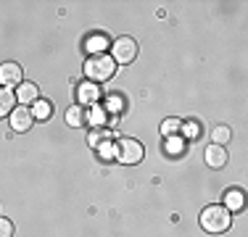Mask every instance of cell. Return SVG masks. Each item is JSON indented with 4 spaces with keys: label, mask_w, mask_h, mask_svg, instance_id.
<instances>
[{
    "label": "cell",
    "mask_w": 248,
    "mask_h": 237,
    "mask_svg": "<svg viewBox=\"0 0 248 237\" xmlns=\"http://www.w3.org/2000/svg\"><path fill=\"white\" fill-rule=\"evenodd\" d=\"M201 227L206 229V232H227L230 227H232V213H230L224 206H209V208H203L201 213Z\"/></svg>",
    "instance_id": "6da1fadb"
},
{
    "label": "cell",
    "mask_w": 248,
    "mask_h": 237,
    "mask_svg": "<svg viewBox=\"0 0 248 237\" xmlns=\"http://www.w3.org/2000/svg\"><path fill=\"white\" fill-rule=\"evenodd\" d=\"M116 71V63L108 53H98V56H90L85 61V76L90 82H106L111 79Z\"/></svg>",
    "instance_id": "7a4b0ae2"
},
{
    "label": "cell",
    "mask_w": 248,
    "mask_h": 237,
    "mask_svg": "<svg viewBox=\"0 0 248 237\" xmlns=\"http://www.w3.org/2000/svg\"><path fill=\"white\" fill-rule=\"evenodd\" d=\"M114 153H116V161L124 163V166H135V163H140L143 161V145H140L138 140H132V137H122L119 142H116V148H114Z\"/></svg>",
    "instance_id": "3957f363"
},
{
    "label": "cell",
    "mask_w": 248,
    "mask_h": 237,
    "mask_svg": "<svg viewBox=\"0 0 248 237\" xmlns=\"http://www.w3.org/2000/svg\"><path fill=\"white\" fill-rule=\"evenodd\" d=\"M111 50H114V56H111V58H114V63L116 61H119V63H132L135 56H138V43H135L132 37H119Z\"/></svg>",
    "instance_id": "277c9868"
},
{
    "label": "cell",
    "mask_w": 248,
    "mask_h": 237,
    "mask_svg": "<svg viewBox=\"0 0 248 237\" xmlns=\"http://www.w3.org/2000/svg\"><path fill=\"white\" fill-rule=\"evenodd\" d=\"M34 124V116H32V108L27 105H19V108L11 111V129L14 132H29Z\"/></svg>",
    "instance_id": "5b68a950"
},
{
    "label": "cell",
    "mask_w": 248,
    "mask_h": 237,
    "mask_svg": "<svg viewBox=\"0 0 248 237\" xmlns=\"http://www.w3.org/2000/svg\"><path fill=\"white\" fill-rule=\"evenodd\" d=\"M0 85L3 87L21 85V66L19 63H3L0 66Z\"/></svg>",
    "instance_id": "8992f818"
},
{
    "label": "cell",
    "mask_w": 248,
    "mask_h": 237,
    "mask_svg": "<svg viewBox=\"0 0 248 237\" xmlns=\"http://www.w3.org/2000/svg\"><path fill=\"white\" fill-rule=\"evenodd\" d=\"M206 163H209L211 169H222V166L227 163V150H224L222 145H209L206 148Z\"/></svg>",
    "instance_id": "52a82bcc"
},
{
    "label": "cell",
    "mask_w": 248,
    "mask_h": 237,
    "mask_svg": "<svg viewBox=\"0 0 248 237\" xmlns=\"http://www.w3.org/2000/svg\"><path fill=\"white\" fill-rule=\"evenodd\" d=\"M37 98H40V92H37V85H32V82H21V85H19V90H16V100H19L21 105H27V103H34Z\"/></svg>",
    "instance_id": "ba28073f"
},
{
    "label": "cell",
    "mask_w": 248,
    "mask_h": 237,
    "mask_svg": "<svg viewBox=\"0 0 248 237\" xmlns=\"http://www.w3.org/2000/svg\"><path fill=\"white\" fill-rule=\"evenodd\" d=\"M66 124H69V127H74V129L85 127V124H87V111L82 108V105H72V108L66 111Z\"/></svg>",
    "instance_id": "9c48e42d"
},
{
    "label": "cell",
    "mask_w": 248,
    "mask_h": 237,
    "mask_svg": "<svg viewBox=\"0 0 248 237\" xmlns=\"http://www.w3.org/2000/svg\"><path fill=\"white\" fill-rule=\"evenodd\" d=\"M16 108V95L8 87H0V118L11 116V111Z\"/></svg>",
    "instance_id": "30bf717a"
},
{
    "label": "cell",
    "mask_w": 248,
    "mask_h": 237,
    "mask_svg": "<svg viewBox=\"0 0 248 237\" xmlns=\"http://www.w3.org/2000/svg\"><path fill=\"white\" fill-rule=\"evenodd\" d=\"M243 193H240V190H227V193H224V208H227L230 213L232 211H240L243 208Z\"/></svg>",
    "instance_id": "8fae6325"
},
{
    "label": "cell",
    "mask_w": 248,
    "mask_h": 237,
    "mask_svg": "<svg viewBox=\"0 0 248 237\" xmlns=\"http://www.w3.org/2000/svg\"><path fill=\"white\" fill-rule=\"evenodd\" d=\"M32 116H34V121H48V118L53 116V105H50V100H34V108H32Z\"/></svg>",
    "instance_id": "7c38bea8"
},
{
    "label": "cell",
    "mask_w": 248,
    "mask_h": 237,
    "mask_svg": "<svg viewBox=\"0 0 248 237\" xmlns=\"http://www.w3.org/2000/svg\"><path fill=\"white\" fill-rule=\"evenodd\" d=\"M87 50H90V56H98V53H106V47H108V40L103 37V34H93V37H87Z\"/></svg>",
    "instance_id": "4fadbf2b"
},
{
    "label": "cell",
    "mask_w": 248,
    "mask_h": 237,
    "mask_svg": "<svg viewBox=\"0 0 248 237\" xmlns=\"http://www.w3.org/2000/svg\"><path fill=\"white\" fill-rule=\"evenodd\" d=\"M98 87L95 85H90V82H87V85H79L77 87V98H79V103H90V100H98Z\"/></svg>",
    "instance_id": "5bb4252c"
},
{
    "label": "cell",
    "mask_w": 248,
    "mask_h": 237,
    "mask_svg": "<svg viewBox=\"0 0 248 237\" xmlns=\"http://www.w3.org/2000/svg\"><path fill=\"white\" fill-rule=\"evenodd\" d=\"M180 129H182V121H180V118H167V121H161V134H164L167 140L174 137Z\"/></svg>",
    "instance_id": "9a60e30c"
},
{
    "label": "cell",
    "mask_w": 248,
    "mask_h": 237,
    "mask_svg": "<svg viewBox=\"0 0 248 237\" xmlns=\"http://www.w3.org/2000/svg\"><path fill=\"white\" fill-rule=\"evenodd\" d=\"M211 137H214V145H224V142L232 137V132H230L227 127H217L214 132H211Z\"/></svg>",
    "instance_id": "2e32d148"
},
{
    "label": "cell",
    "mask_w": 248,
    "mask_h": 237,
    "mask_svg": "<svg viewBox=\"0 0 248 237\" xmlns=\"http://www.w3.org/2000/svg\"><path fill=\"white\" fill-rule=\"evenodd\" d=\"M182 132H185V137H190V140H196L198 134H201V127L196 121H187V124H182Z\"/></svg>",
    "instance_id": "e0dca14e"
},
{
    "label": "cell",
    "mask_w": 248,
    "mask_h": 237,
    "mask_svg": "<svg viewBox=\"0 0 248 237\" xmlns=\"http://www.w3.org/2000/svg\"><path fill=\"white\" fill-rule=\"evenodd\" d=\"M0 237H14V224L5 216H0Z\"/></svg>",
    "instance_id": "ac0fdd59"
}]
</instances>
